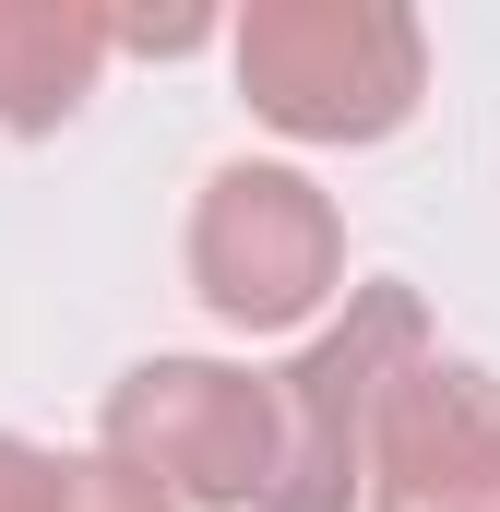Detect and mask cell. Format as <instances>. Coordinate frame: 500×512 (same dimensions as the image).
I'll return each mask as SVG.
<instances>
[{
  "label": "cell",
  "mask_w": 500,
  "mask_h": 512,
  "mask_svg": "<svg viewBox=\"0 0 500 512\" xmlns=\"http://www.w3.org/2000/svg\"><path fill=\"white\" fill-rule=\"evenodd\" d=\"M227 60L250 120L286 143H393L429 96V36L405 0H250Z\"/></svg>",
  "instance_id": "obj_1"
},
{
  "label": "cell",
  "mask_w": 500,
  "mask_h": 512,
  "mask_svg": "<svg viewBox=\"0 0 500 512\" xmlns=\"http://www.w3.org/2000/svg\"><path fill=\"white\" fill-rule=\"evenodd\" d=\"M417 358H429V310H417V286H358L346 322L310 334L298 370L274 382L286 441H274V489H262V512H346V501H370L381 393L405 382Z\"/></svg>",
  "instance_id": "obj_2"
},
{
  "label": "cell",
  "mask_w": 500,
  "mask_h": 512,
  "mask_svg": "<svg viewBox=\"0 0 500 512\" xmlns=\"http://www.w3.org/2000/svg\"><path fill=\"white\" fill-rule=\"evenodd\" d=\"M191 286L227 334H286L322 298H346V215L298 167H215L191 203Z\"/></svg>",
  "instance_id": "obj_3"
},
{
  "label": "cell",
  "mask_w": 500,
  "mask_h": 512,
  "mask_svg": "<svg viewBox=\"0 0 500 512\" xmlns=\"http://www.w3.org/2000/svg\"><path fill=\"white\" fill-rule=\"evenodd\" d=\"M274 441H286L274 382H250L227 358H143L108 393V453L131 477H155L167 501H203V512H262Z\"/></svg>",
  "instance_id": "obj_4"
},
{
  "label": "cell",
  "mask_w": 500,
  "mask_h": 512,
  "mask_svg": "<svg viewBox=\"0 0 500 512\" xmlns=\"http://www.w3.org/2000/svg\"><path fill=\"white\" fill-rule=\"evenodd\" d=\"M370 512H500V382L477 358H417L381 393Z\"/></svg>",
  "instance_id": "obj_5"
},
{
  "label": "cell",
  "mask_w": 500,
  "mask_h": 512,
  "mask_svg": "<svg viewBox=\"0 0 500 512\" xmlns=\"http://www.w3.org/2000/svg\"><path fill=\"white\" fill-rule=\"evenodd\" d=\"M120 60V12L96 0H0V131H60Z\"/></svg>",
  "instance_id": "obj_6"
},
{
  "label": "cell",
  "mask_w": 500,
  "mask_h": 512,
  "mask_svg": "<svg viewBox=\"0 0 500 512\" xmlns=\"http://www.w3.org/2000/svg\"><path fill=\"white\" fill-rule=\"evenodd\" d=\"M48 512H179L155 477H131L120 453L96 441V453H60V489H48Z\"/></svg>",
  "instance_id": "obj_7"
},
{
  "label": "cell",
  "mask_w": 500,
  "mask_h": 512,
  "mask_svg": "<svg viewBox=\"0 0 500 512\" xmlns=\"http://www.w3.org/2000/svg\"><path fill=\"white\" fill-rule=\"evenodd\" d=\"M48 489H60V453H36V441L0 429V512H48Z\"/></svg>",
  "instance_id": "obj_8"
},
{
  "label": "cell",
  "mask_w": 500,
  "mask_h": 512,
  "mask_svg": "<svg viewBox=\"0 0 500 512\" xmlns=\"http://www.w3.org/2000/svg\"><path fill=\"white\" fill-rule=\"evenodd\" d=\"M203 36H215V12H120V48H143V60H179Z\"/></svg>",
  "instance_id": "obj_9"
}]
</instances>
